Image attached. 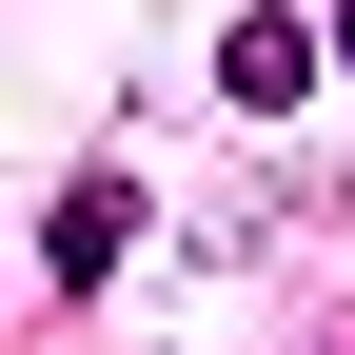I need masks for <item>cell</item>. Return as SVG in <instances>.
Returning a JSON list of instances; mask_svg holds the SVG:
<instances>
[{
    "instance_id": "2",
    "label": "cell",
    "mask_w": 355,
    "mask_h": 355,
    "mask_svg": "<svg viewBox=\"0 0 355 355\" xmlns=\"http://www.w3.org/2000/svg\"><path fill=\"white\" fill-rule=\"evenodd\" d=\"M119 257H139V178L99 158V178H60V217H40V277H60V296H99Z\"/></svg>"
},
{
    "instance_id": "1",
    "label": "cell",
    "mask_w": 355,
    "mask_h": 355,
    "mask_svg": "<svg viewBox=\"0 0 355 355\" xmlns=\"http://www.w3.org/2000/svg\"><path fill=\"white\" fill-rule=\"evenodd\" d=\"M316 60H336V40L296 20V0H257V20L217 40V99H237V119H296V99H316Z\"/></svg>"
}]
</instances>
